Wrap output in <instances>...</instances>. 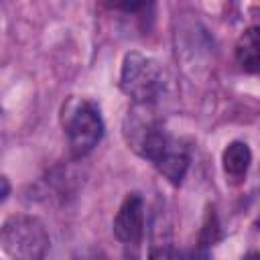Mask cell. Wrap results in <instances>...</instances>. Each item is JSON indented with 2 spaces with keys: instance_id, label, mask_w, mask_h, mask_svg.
<instances>
[{
  "instance_id": "cell-1",
  "label": "cell",
  "mask_w": 260,
  "mask_h": 260,
  "mask_svg": "<svg viewBox=\"0 0 260 260\" xmlns=\"http://www.w3.org/2000/svg\"><path fill=\"white\" fill-rule=\"evenodd\" d=\"M2 250L12 260H45L51 238L37 215L16 213L2 223Z\"/></svg>"
},
{
  "instance_id": "cell-2",
  "label": "cell",
  "mask_w": 260,
  "mask_h": 260,
  "mask_svg": "<svg viewBox=\"0 0 260 260\" xmlns=\"http://www.w3.org/2000/svg\"><path fill=\"white\" fill-rule=\"evenodd\" d=\"M124 138L136 154L152 162L171 142L152 104H134L128 110L124 118Z\"/></svg>"
},
{
  "instance_id": "cell-3",
  "label": "cell",
  "mask_w": 260,
  "mask_h": 260,
  "mask_svg": "<svg viewBox=\"0 0 260 260\" xmlns=\"http://www.w3.org/2000/svg\"><path fill=\"white\" fill-rule=\"evenodd\" d=\"M65 134L73 158L87 156L104 134L100 108L87 100H73L65 106Z\"/></svg>"
},
{
  "instance_id": "cell-4",
  "label": "cell",
  "mask_w": 260,
  "mask_h": 260,
  "mask_svg": "<svg viewBox=\"0 0 260 260\" xmlns=\"http://www.w3.org/2000/svg\"><path fill=\"white\" fill-rule=\"evenodd\" d=\"M120 87L134 104H152L162 91V71L154 59L130 51L122 61Z\"/></svg>"
},
{
  "instance_id": "cell-5",
  "label": "cell",
  "mask_w": 260,
  "mask_h": 260,
  "mask_svg": "<svg viewBox=\"0 0 260 260\" xmlns=\"http://www.w3.org/2000/svg\"><path fill=\"white\" fill-rule=\"evenodd\" d=\"M144 234V199L140 193H128L114 217V236L124 246H138Z\"/></svg>"
},
{
  "instance_id": "cell-6",
  "label": "cell",
  "mask_w": 260,
  "mask_h": 260,
  "mask_svg": "<svg viewBox=\"0 0 260 260\" xmlns=\"http://www.w3.org/2000/svg\"><path fill=\"white\" fill-rule=\"evenodd\" d=\"M148 260H173V228L167 207L158 201L150 215Z\"/></svg>"
},
{
  "instance_id": "cell-7",
  "label": "cell",
  "mask_w": 260,
  "mask_h": 260,
  "mask_svg": "<svg viewBox=\"0 0 260 260\" xmlns=\"http://www.w3.org/2000/svg\"><path fill=\"white\" fill-rule=\"evenodd\" d=\"M152 165L156 167V171L165 179H169L173 185H179L185 179V173L189 169V152H187V148L181 142H177V140L171 138V142L154 158Z\"/></svg>"
},
{
  "instance_id": "cell-8",
  "label": "cell",
  "mask_w": 260,
  "mask_h": 260,
  "mask_svg": "<svg viewBox=\"0 0 260 260\" xmlns=\"http://www.w3.org/2000/svg\"><path fill=\"white\" fill-rule=\"evenodd\" d=\"M236 61L244 71H260V26H250L240 35Z\"/></svg>"
},
{
  "instance_id": "cell-9",
  "label": "cell",
  "mask_w": 260,
  "mask_h": 260,
  "mask_svg": "<svg viewBox=\"0 0 260 260\" xmlns=\"http://www.w3.org/2000/svg\"><path fill=\"white\" fill-rule=\"evenodd\" d=\"M221 162H223V171L225 175L234 177V179H240L248 173L250 169V162H252V152H250V146L242 140H234L225 146L223 154H221Z\"/></svg>"
},
{
  "instance_id": "cell-10",
  "label": "cell",
  "mask_w": 260,
  "mask_h": 260,
  "mask_svg": "<svg viewBox=\"0 0 260 260\" xmlns=\"http://www.w3.org/2000/svg\"><path fill=\"white\" fill-rule=\"evenodd\" d=\"M217 240V219H215V213L213 209L207 211L205 215V221H203V230H201V238H199V252L205 256L207 248L213 246V242Z\"/></svg>"
},
{
  "instance_id": "cell-11",
  "label": "cell",
  "mask_w": 260,
  "mask_h": 260,
  "mask_svg": "<svg viewBox=\"0 0 260 260\" xmlns=\"http://www.w3.org/2000/svg\"><path fill=\"white\" fill-rule=\"evenodd\" d=\"M77 260H108V256L100 250H85V252H81V256Z\"/></svg>"
},
{
  "instance_id": "cell-12",
  "label": "cell",
  "mask_w": 260,
  "mask_h": 260,
  "mask_svg": "<svg viewBox=\"0 0 260 260\" xmlns=\"http://www.w3.org/2000/svg\"><path fill=\"white\" fill-rule=\"evenodd\" d=\"M0 181H2V193H0V199L6 201V197H8V193H10V185H8V179H6V177H2Z\"/></svg>"
},
{
  "instance_id": "cell-13",
  "label": "cell",
  "mask_w": 260,
  "mask_h": 260,
  "mask_svg": "<svg viewBox=\"0 0 260 260\" xmlns=\"http://www.w3.org/2000/svg\"><path fill=\"white\" fill-rule=\"evenodd\" d=\"M244 260H260V254H250V256H246Z\"/></svg>"
}]
</instances>
